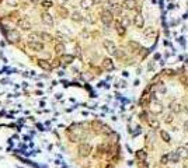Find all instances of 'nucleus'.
Returning <instances> with one entry per match:
<instances>
[{
    "instance_id": "1",
    "label": "nucleus",
    "mask_w": 188,
    "mask_h": 168,
    "mask_svg": "<svg viewBox=\"0 0 188 168\" xmlns=\"http://www.w3.org/2000/svg\"><path fill=\"white\" fill-rule=\"evenodd\" d=\"M101 21L104 22V25H110L112 22V13L110 10H105L101 13Z\"/></svg>"
},
{
    "instance_id": "2",
    "label": "nucleus",
    "mask_w": 188,
    "mask_h": 168,
    "mask_svg": "<svg viewBox=\"0 0 188 168\" xmlns=\"http://www.w3.org/2000/svg\"><path fill=\"white\" fill-rule=\"evenodd\" d=\"M150 111H152L153 114H156V115H157V114H161V112H163V106H161V104H160L159 101H154L153 104L150 105Z\"/></svg>"
},
{
    "instance_id": "3",
    "label": "nucleus",
    "mask_w": 188,
    "mask_h": 168,
    "mask_svg": "<svg viewBox=\"0 0 188 168\" xmlns=\"http://www.w3.org/2000/svg\"><path fill=\"white\" fill-rule=\"evenodd\" d=\"M134 22H135V25H136L138 28H143V25H145V18H143V16H142L140 13H138L136 16H135Z\"/></svg>"
},
{
    "instance_id": "4",
    "label": "nucleus",
    "mask_w": 188,
    "mask_h": 168,
    "mask_svg": "<svg viewBox=\"0 0 188 168\" xmlns=\"http://www.w3.org/2000/svg\"><path fill=\"white\" fill-rule=\"evenodd\" d=\"M135 6H136L135 0H125V1L122 3V7H124V9H126V10H134V9H135Z\"/></svg>"
},
{
    "instance_id": "5",
    "label": "nucleus",
    "mask_w": 188,
    "mask_h": 168,
    "mask_svg": "<svg viewBox=\"0 0 188 168\" xmlns=\"http://www.w3.org/2000/svg\"><path fill=\"white\" fill-rule=\"evenodd\" d=\"M180 158H181V155L178 154V151H171V153H169V160H170V163H177Z\"/></svg>"
},
{
    "instance_id": "6",
    "label": "nucleus",
    "mask_w": 188,
    "mask_h": 168,
    "mask_svg": "<svg viewBox=\"0 0 188 168\" xmlns=\"http://www.w3.org/2000/svg\"><path fill=\"white\" fill-rule=\"evenodd\" d=\"M104 46H105V48H107V49H108V52H110V53H115V45H114V42H111V41H105V42H104Z\"/></svg>"
},
{
    "instance_id": "7",
    "label": "nucleus",
    "mask_w": 188,
    "mask_h": 168,
    "mask_svg": "<svg viewBox=\"0 0 188 168\" xmlns=\"http://www.w3.org/2000/svg\"><path fill=\"white\" fill-rule=\"evenodd\" d=\"M42 21H44L47 25H52V24H53V20H52L51 14H48V13H44V14H42Z\"/></svg>"
},
{
    "instance_id": "8",
    "label": "nucleus",
    "mask_w": 188,
    "mask_h": 168,
    "mask_svg": "<svg viewBox=\"0 0 188 168\" xmlns=\"http://www.w3.org/2000/svg\"><path fill=\"white\" fill-rule=\"evenodd\" d=\"M18 25H20L23 30H30V27H31V25H30V22H28L25 18H21V20L18 21Z\"/></svg>"
},
{
    "instance_id": "9",
    "label": "nucleus",
    "mask_w": 188,
    "mask_h": 168,
    "mask_svg": "<svg viewBox=\"0 0 188 168\" xmlns=\"http://www.w3.org/2000/svg\"><path fill=\"white\" fill-rule=\"evenodd\" d=\"M153 91H160V93H166V85H164L163 83H157V84H154Z\"/></svg>"
},
{
    "instance_id": "10",
    "label": "nucleus",
    "mask_w": 188,
    "mask_h": 168,
    "mask_svg": "<svg viewBox=\"0 0 188 168\" xmlns=\"http://www.w3.org/2000/svg\"><path fill=\"white\" fill-rule=\"evenodd\" d=\"M160 136H161V139L166 142V143H170L171 142V137H170V134L167 133V132H164V130H161L160 132Z\"/></svg>"
},
{
    "instance_id": "11",
    "label": "nucleus",
    "mask_w": 188,
    "mask_h": 168,
    "mask_svg": "<svg viewBox=\"0 0 188 168\" xmlns=\"http://www.w3.org/2000/svg\"><path fill=\"white\" fill-rule=\"evenodd\" d=\"M91 4H94L93 0H82V3H80V6H82L83 9H88Z\"/></svg>"
},
{
    "instance_id": "12",
    "label": "nucleus",
    "mask_w": 188,
    "mask_h": 168,
    "mask_svg": "<svg viewBox=\"0 0 188 168\" xmlns=\"http://www.w3.org/2000/svg\"><path fill=\"white\" fill-rule=\"evenodd\" d=\"M153 35H154V28L153 27L146 28V31H145V36H146V38H150V36H153Z\"/></svg>"
},
{
    "instance_id": "13",
    "label": "nucleus",
    "mask_w": 188,
    "mask_h": 168,
    "mask_svg": "<svg viewBox=\"0 0 188 168\" xmlns=\"http://www.w3.org/2000/svg\"><path fill=\"white\" fill-rule=\"evenodd\" d=\"M30 48H33L35 50H41L42 49V45L38 44V42H30Z\"/></svg>"
},
{
    "instance_id": "14",
    "label": "nucleus",
    "mask_w": 188,
    "mask_h": 168,
    "mask_svg": "<svg viewBox=\"0 0 188 168\" xmlns=\"http://www.w3.org/2000/svg\"><path fill=\"white\" fill-rule=\"evenodd\" d=\"M104 67H105V69H110V70H111V69H112V62H111V60H110V59H105V60H104Z\"/></svg>"
},
{
    "instance_id": "15",
    "label": "nucleus",
    "mask_w": 188,
    "mask_h": 168,
    "mask_svg": "<svg viewBox=\"0 0 188 168\" xmlns=\"http://www.w3.org/2000/svg\"><path fill=\"white\" fill-rule=\"evenodd\" d=\"M9 36H10V38H11L13 41H14V39H16V41H18V38H20V35H18V34L16 32V31H10Z\"/></svg>"
},
{
    "instance_id": "16",
    "label": "nucleus",
    "mask_w": 188,
    "mask_h": 168,
    "mask_svg": "<svg viewBox=\"0 0 188 168\" xmlns=\"http://www.w3.org/2000/svg\"><path fill=\"white\" fill-rule=\"evenodd\" d=\"M72 18H73L74 21H80V20H82V14L77 13V11H74V13L72 14Z\"/></svg>"
},
{
    "instance_id": "17",
    "label": "nucleus",
    "mask_w": 188,
    "mask_h": 168,
    "mask_svg": "<svg viewBox=\"0 0 188 168\" xmlns=\"http://www.w3.org/2000/svg\"><path fill=\"white\" fill-rule=\"evenodd\" d=\"M42 7H45V9L52 7V1H49V0H44V1H42Z\"/></svg>"
},
{
    "instance_id": "18",
    "label": "nucleus",
    "mask_w": 188,
    "mask_h": 168,
    "mask_svg": "<svg viewBox=\"0 0 188 168\" xmlns=\"http://www.w3.org/2000/svg\"><path fill=\"white\" fill-rule=\"evenodd\" d=\"M129 24H131V20H129L128 17H124V18H122V25H124V27H128Z\"/></svg>"
},
{
    "instance_id": "19",
    "label": "nucleus",
    "mask_w": 188,
    "mask_h": 168,
    "mask_svg": "<svg viewBox=\"0 0 188 168\" xmlns=\"http://www.w3.org/2000/svg\"><path fill=\"white\" fill-rule=\"evenodd\" d=\"M117 31H118V34H121V35L125 32V30H124V25H122V24H120V22L117 24Z\"/></svg>"
},
{
    "instance_id": "20",
    "label": "nucleus",
    "mask_w": 188,
    "mask_h": 168,
    "mask_svg": "<svg viewBox=\"0 0 188 168\" xmlns=\"http://www.w3.org/2000/svg\"><path fill=\"white\" fill-rule=\"evenodd\" d=\"M161 163H163V164L170 163V160H169V154H166V155H163V157H161Z\"/></svg>"
},
{
    "instance_id": "21",
    "label": "nucleus",
    "mask_w": 188,
    "mask_h": 168,
    "mask_svg": "<svg viewBox=\"0 0 188 168\" xmlns=\"http://www.w3.org/2000/svg\"><path fill=\"white\" fill-rule=\"evenodd\" d=\"M6 1H7L11 7H16V6H17V0H6Z\"/></svg>"
},
{
    "instance_id": "22",
    "label": "nucleus",
    "mask_w": 188,
    "mask_h": 168,
    "mask_svg": "<svg viewBox=\"0 0 188 168\" xmlns=\"http://www.w3.org/2000/svg\"><path fill=\"white\" fill-rule=\"evenodd\" d=\"M150 126H153V128H159V120H156V119L152 120V122H150Z\"/></svg>"
},
{
    "instance_id": "23",
    "label": "nucleus",
    "mask_w": 188,
    "mask_h": 168,
    "mask_svg": "<svg viewBox=\"0 0 188 168\" xmlns=\"http://www.w3.org/2000/svg\"><path fill=\"white\" fill-rule=\"evenodd\" d=\"M178 154H180L181 157H183V155H187V150H185V149H180V150H178Z\"/></svg>"
},
{
    "instance_id": "24",
    "label": "nucleus",
    "mask_w": 188,
    "mask_h": 168,
    "mask_svg": "<svg viewBox=\"0 0 188 168\" xmlns=\"http://www.w3.org/2000/svg\"><path fill=\"white\" fill-rule=\"evenodd\" d=\"M174 111H175V114L181 112V105H180V104H177V105H175V108H174Z\"/></svg>"
},
{
    "instance_id": "25",
    "label": "nucleus",
    "mask_w": 188,
    "mask_h": 168,
    "mask_svg": "<svg viewBox=\"0 0 188 168\" xmlns=\"http://www.w3.org/2000/svg\"><path fill=\"white\" fill-rule=\"evenodd\" d=\"M181 81H183L184 85H188V77H184V76H183V77H181Z\"/></svg>"
},
{
    "instance_id": "26",
    "label": "nucleus",
    "mask_w": 188,
    "mask_h": 168,
    "mask_svg": "<svg viewBox=\"0 0 188 168\" xmlns=\"http://www.w3.org/2000/svg\"><path fill=\"white\" fill-rule=\"evenodd\" d=\"M138 155H139L140 158H146V153H145V151H139V153H138Z\"/></svg>"
},
{
    "instance_id": "27",
    "label": "nucleus",
    "mask_w": 188,
    "mask_h": 168,
    "mask_svg": "<svg viewBox=\"0 0 188 168\" xmlns=\"http://www.w3.org/2000/svg\"><path fill=\"white\" fill-rule=\"evenodd\" d=\"M171 120H173V116H171V115H169V116H167V119H166V122H167V123H171Z\"/></svg>"
},
{
    "instance_id": "28",
    "label": "nucleus",
    "mask_w": 188,
    "mask_h": 168,
    "mask_svg": "<svg viewBox=\"0 0 188 168\" xmlns=\"http://www.w3.org/2000/svg\"><path fill=\"white\" fill-rule=\"evenodd\" d=\"M184 128H185V130H187V132H188V120H187V122H185V123H184Z\"/></svg>"
},
{
    "instance_id": "29",
    "label": "nucleus",
    "mask_w": 188,
    "mask_h": 168,
    "mask_svg": "<svg viewBox=\"0 0 188 168\" xmlns=\"http://www.w3.org/2000/svg\"><path fill=\"white\" fill-rule=\"evenodd\" d=\"M28 1H31V3H38V0H28Z\"/></svg>"
},
{
    "instance_id": "30",
    "label": "nucleus",
    "mask_w": 188,
    "mask_h": 168,
    "mask_svg": "<svg viewBox=\"0 0 188 168\" xmlns=\"http://www.w3.org/2000/svg\"><path fill=\"white\" fill-rule=\"evenodd\" d=\"M93 1H94V4H96V3H100L101 0H93Z\"/></svg>"
},
{
    "instance_id": "31",
    "label": "nucleus",
    "mask_w": 188,
    "mask_h": 168,
    "mask_svg": "<svg viewBox=\"0 0 188 168\" xmlns=\"http://www.w3.org/2000/svg\"><path fill=\"white\" fill-rule=\"evenodd\" d=\"M62 1H69V0H62Z\"/></svg>"
},
{
    "instance_id": "32",
    "label": "nucleus",
    "mask_w": 188,
    "mask_h": 168,
    "mask_svg": "<svg viewBox=\"0 0 188 168\" xmlns=\"http://www.w3.org/2000/svg\"><path fill=\"white\" fill-rule=\"evenodd\" d=\"M135 1H138V0H135Z\"/></svg>"
}]
</instances>
